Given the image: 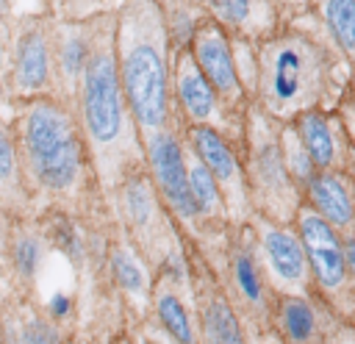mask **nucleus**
I'll use <instances>...</instances> for the list:
<instances>
[{"instance_id": "bb28decb", "label": "nucleus", "mask_w": 355, "mask_h": 344, "mask_svg": "<svg viewBox=\"0 0 355 344\" xmlns=\"http://www.w3.org/2000/svg\"><path fill=\"white\" fill-rule=\"evenodd\" d=\"M236 280H239L241 291L250 300H258L261 297V283H258V275H255V266H252L250 255H239L236 258Z\"/></svg>"}, {"instance_id": "ddd939ff", "label": "nucleus", "mask_w": 355, "mask_h": 344, "mask_svg": "<svg viewBox=\"0 0 355 344\" xmlns=\"http://www.w3.org/2000/svg\"><path fill=\"white\" fill-rule=\"evenodd\" d=\"M263 250L269 255L272 269L286 280H300L305 272V255L300 241L286 230H266L263 233Z\"/></svg>"}, {"instance_id": "39448f33", "label": "nucleus", "mask_w": 355, "mask_h": 344, "mask_svg": "<svg viewBox=\"0 0 355 344\" xmlns=\"http://www.w3.org/2000/svg\"><path fill=\"white\" fill-rule=\"evenodd\" d=\"M189 53L222 103L241 100L244 89H241V80H239V72L233 64V47H230L227 31L219 22L211 19V22L197 25V31L189 42Z\"/></svg>"}, {"instance_id": "aec40b11", "label": "nucleus", "mask_w": 355, "mask_h": 344, "mask_svg": "<svg viewBox=\"0 0 355 344\" xmlns=\"http://www.w3.org/2000/svg\"><path fill=\"white\" fill-rule=\"evenodd\" d=\"M86 58H89V42L80 33L67 36L64 44H61V69H64V75L75 80L83 72Z\"/></svg>"}, {"instance_id": "9b49d317", "label": "nucleus", "mask_w": 355, "mask_h": 344, "mask_svg": "<svg viewBox=\"0 0 355 344\" xmlns=\"http://www.w3.org/2000/svg\"><path fill=\"white\" fill-rule=\"evenodd\" d=\"M294 133H297L302 150L308 153V158L313 161V166L327 169L333 164V158H336V141H333V133H330L327 119L319 111L311 108V111L297 114Z\"/></svg>"}, {"instance_id": "c85d7f7f", "label": "nucleus", "mask_w": 355, "mask_h": 344, "mask_svg": "<svg viewBox=\"0 0 355 344\" xmlns=\"http://www.w3.org/2000/svg\"><path fill=\"white\" fill-rule=\"evenodd\" d=\"M69 308H72V302H69V297H67L64 291H55V294L50 297V302H47V313H50L53 319H64V316L69 313Z\"/></svg>"}, {"instance_id": "c756f323", "label": "nucleus", "mask_w": 355, "mask_h": 344, "mask_svg": "<svg viewBox=\"0 0 355 344\" xmlns=\"http://www.w3.org/2000/svg\"><path fill=\"white\" fill-rule=\"evenodd\" d=\"M341 255H344V266L355 272V239H347V244L341 247Z\"/></svg>"}, {"instance_id": "f8f14e48", "label": "nucleus", "mask_w": 355, "mask_h": 344, "mask_svg": "<svg viewBox=\"0 0 355 344\" xmlns=\"http://www.w3.org/2000/svg\"><path fill=\"white\" fill-rule=\"evenodd\" d=\"M313 203L319 205V216L327 225H349L352 222V200L344 189V183L333 175H316L311 180Z\"/></svg>"}, {"instance_id": "393cba45", "label": "nucleus", "mask_w": 355, "mask_h": 344, "mask_svg": "<svg viewBox=\"0 0 355 344\" xmlns=\"http://www.w3.org/2000/svg\"><path fill=\"white\" fill-rule=\"evenodd\" d=\"M111 266H114V275H116V280H119L122 289H128V291H141V286H144L141 269H139V264H136L128 252L116 250V252L111 255Z\"/></svg>"}, {"instance_id": "20e7f679", "label": "nucleus", "mask_w": 355, "mask_h": 344, "mask_svg": "<svg viewBox=\"0 0 355 344\" xmlns=\"http://www.w3.org/2000/svg\"><path fill=\"white\" fill-rule=\"evenodd\" d=\"M83 125L94 147H114L128 130V103L119 86L114 31L97 44H89V58L80 72Z\"/></svg>"}, {"instance_id": "5701e85b", "label": "nucleus", "mask_w": 355, "mask_h": 344, "mask_svg": "<svg viewBox=\"0 0 355 344\" xmlns=\"http://www.w3.org/2000/svg\"><path fill=\"white\" fill-rule=\"evenodd\" d=\"M39 261H42V244L39 239L33 236H22L17 239L14 244V266L22 277H33L36 269H39Z\"/></svg>"}, {"instance_id": "9d476101", "label": "nucleus", "mask_w": 355, "mask_h": 344, "mask_svg": "<svg viewBox=\"0 0 355 344\" xmlns=\"http://www.w3.org/2000/svg\"><path fill=\"white\" fill-rule=\"evenodd\" d=\"M189 139L194 144L197 158L202 161V166L211 172V178L219 183H233L239 178V166H236V155L230 150V144L222 139L219 130L205 128V125H194L189 130Z\"/></svg>"}, {"instance_id": "a878e982", "label": "nucleus", "mask_w": 355, "mask_h": 344, "mask_svg": "<svg viewBox=\"0 0 355 344\" xmlns=\"http://www.w3.org/2000/svg\"><path fill=\"white\" fill-rule=\"evenodd\" d=\"M58 341H61V333L47 319H31L19 333V344H58Z\"/></svg>"}, {"instance_id": "6ab92c4d", "label": "nucleus", "mask_w": 355, "mask_h": 344, "mask_svg": "<svg viewBox=\"0 0 355 344\" xmlns=\"http://www.w3.org/2000/svg\"><path fill=\"white\" fill-rule=\"evenodd\" d=\"M158 316H161L164 327H166L180 344H189V341H191V330H189L186 311H183V305L178 302L175 294H161V297H158Z\"/></svg>"}, {"instance_id": "4be33fe9", "label": "nucleus", "mask_w": 355, "mask_h": 344, "mask_svg": "<svg viewBox=\"0 0 355 344\" xmlns=\"http://www.w3.org/2000/svg\"><path fill=\"white\" fill-rule=\"evenodd\" d=\"M283 141H286V164H288V169H291L300 180L311 183V180H313V161H311L308 153L302 150L297 133H294V130H286V133H283Z\"/></svg>"}, {"instance_id": "2f4dec72", "label": "nucleus", "mask_w": 355, "mask_h": 344, "mask_svg": "<svg viewBox=\"0 0 355 344\" xmlns=\"http://www.w3.org/2000/svg\"><path fill=\"white\" fill-rule=\"evenodd\" d=\"M0 94H3V86H0Z\"/></svg>"}, {"instance_id": "cd10ccee", "label": "nucleus", "mask_w": 355, "mask_h": 344, "mask_svg": "<svg viewBox=\"0 0 355 344\" xmlns=\"http://www.w3.org/2000/svg\"><path fill=\"white\" fill-rule=\"evenodd\" d=\"M53 241H55V247L61 250V252H67L72 261H78L80 258V239L75 236V230H72V225H58L55 230H53Z\"/></svg>"}, {"instance_id": "7ed1b4c3", "label": "nucleus", "mask_w": 355, "mask_h": 344, "mask_svg": "<svg viewBox=\"0 0 355 344\" xmlns=\"http://www.w3.org/2000/svg\"><path fill=\"white\" fill-rule=\"evenodd\" d=\"M22 147L33 178L53 191L69 189L83 164L80 139L75 133L72 117L50 100H36L28 105L22 119Z\"/></svg>"}, {"instance_id": "b1692460", "label": "nucleus", "mask_w": 355, "mask_h": 344, "mask_svg": "<svg viewBox=\"0 0 355 344\" xmlns=\"http://www.w3.org/2000/svg\"><path fill=\"white\" fill-rule=\"evenodd\" d=\"M19 180V164H17V150L6 128L0 125V189H14Z\"/></svg>"}, {"instance_id": "7c9ffc66", "label": "nucleus", "mask_w": 355, "mask_h": 344, "mask_svg": "<svg viewBox=\"0 0 355 344\" xmlns=\"http://www.w3.org/2000/svg\"><path fill=\"white\" fill-rule=\"evenodd\" d=\"M6 6H8V0H0V11H3V8H6Z\"/></svg>"}, {"instance_id": "f03ea898", "label": "nucleus", "mask_w": 355, "mask_h": 344, "mask_svg": "<svg viewBox=\"0 0 355 344\" xmlns=\"http://www.w3.org/2000/svg\"><path fill=\"white\" fill-rule=\"evenodd\" d=\"M327 83V55L305 36H283L263 44L258 55V80L269 114L311 111Z\"/></svg>"}, {"instance_id": "412c9836", "label": "nucleus", "mask_w": 355, "mask_h": 344, "mask_svg": "<svg viewBox=\"0 0 355 344\" xmlns=\"http://www.w3.org/2000/svg\"><path fill=\"white\" fill-rule=\"evenodd\" d=\"M283 322H286V330L291 333V338H297V341H305L313 330V313L302 300H286Z\"/></svg>"}, {"instance_id": "1a4fd4ad", "label": "nucleus", "mask_w": 355, "mask_h": 344, "mask_svg": "<svg viewBox=\"0 0 355 344\" xmlns=\"http://www.w3.org/2000/svg\"><path fill=\"white\" fill-rule=\"evenodd\" d=\"M14 75L17 86L25 92H36L47 83L50 75V53H47V39L42 31H25L17 42L14 53Z\"/></svg>"}, {"instance_id": "2eb2a0df", "label": "nucleus", "mask_w": 355, "mask_h": 344, "mask_svg": "<svg viewBox=\"0 0 355 344\" xmlns=\"http://www.w3.org/2000/svg\"><path fill=\"white\" fill-rule=\"evenodd\" d=\"M186 180H189V191H191V200L200 214H208L219 205V186L211 178V172L202 166L200 158H191L186 164Z\"/></svg>"}, {"instance_id": "0eeeda50", "label": "nucleus", "mask_w": 355, "mask_h": 344, "mask_svg": "<svg viewBox=\"0 0 355 344\" xmlns=\"http://www.w3.org/2000/svg\"><path fill=\"white\" fill-rule=\"evenodd\" d=\"M172 67L175 69L169 72V80H172V89H175V94H178L186 117H191L194 125H205V128L219 125L225 119L222 117V100L211 89V83L205 80V75L200 72V67L194 64L189 47H183V50L175 53V64Z\"/></svg>"}, {"instance_id": "a211bd4d", "label": "nucleus", "mask_w": 355, "mask_h": 344, "mask_svg": "<svg viewBox=\"0 0 355 344\" xmlns=\"http://www.w3.org/2000/svg\"><path fill=\"white\" fill-rule=\"evenodd\" d=\"M125 211H128L130 222L139 225V227H144L150 222V216H153V194H150L144 180H139V178L128 180V186H125Z\"/></svg>"}, {"instance_id": "dca6fc26", "label": "nucleus", "mask_w": 355, "mask_h": 344, "mask_svg": "<svg viewBox=\"0 0 355 344\" xmlns=\"http://www.w3.org/2000/svg\"><path fill=\"white\" fill-rule=\"evenodd\" d=\"M205 330H208V341L211 344H244L236 316L230 311V305L225 300H214L205 311Z\"/></svg>"}, {"instance_id": "f257e3e1", "label": "nucleus", "mask_w": 355, "mask_h": 344, "mask_svg": "<svg viewBox=\"0 0 355 344\" xmlns=\"http://www.w3.org/2000/svg\"><path fill=\"white\" fill-rule=\"evenodd\" d=\"M158 0H128L114 31L119 86L141 130H164L169 117V33Z\"/></svg>"}, {"instance_id": "f3484780", "label": "nucleus", "mask_w": 355, "mask_h": 344, "mask_svg": "<svg viewBox=\"0 0 355 344\" xmlns=\"http://www.w3.org/2000/svg\"><path fill=\"white\" fill-rule=\"evenodd\" d=\"M205 6L214 14V22H219L225 31H247L255 22L258 0H205Z\"/></svg>"}, {"instance_id": "6e6552de", "label": "nucleus", "mask_w": 355, "mask_h": 344, "mask_svg": "<svg viewBox=\"0 0 355 344\" xmlns=\"http://www.w3.org/2000/svg\"><path fill=\"white\" fill-rule=\"evenodd\" d=\"M300 233H302V244L305 252L311 258L313 275L319 277L322 286L336 289L344 280V255H341V244L333 233V227L319 216V214H305L300 219Z\"/></svg>"}, {"instance_id": "423d86ee", "label": "nucleus", "mask_w": 355, "mask_h": 344, "mask_svg": "<svg viewBox=\"0 0 355 344\" xmlns=\"http://www.w3.org/2000/svg\"><path fill=\"white\" fill-rule=\"evenodd\" d=\"M147 153H150V166L155 172V180L161 186V194L166 197V203L186 219L197 216V205L191 200L189 191V180H186V161H183V150L180 141L169 133V130H155L147 136Z\"/></svg>"}, {"instance_id": "4468645a", "label": "nucleus", "mask_w": 355, "mask_h": 344, "mask_svg": "<svg viewBox=\"0 0 355 344\" xmlns=\"http://www.w3.org/2000/svg\"><path fill=\"white\" fill-rule=\"evenodd\" d=\"M324 19L344 53H355V0H327Z\"/></svg>"}]
</instances>
